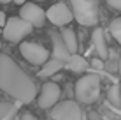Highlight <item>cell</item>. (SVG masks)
Here are the masks:
<instances>
[{"mask_svg":"<svg viewBox=\"0 0 121 120\" xmlns=\"http://www.w3.org/2000/svg\"><path fill=\"white\" fill-rule=\"evenodd\" d=\"M0 90L14 97L18 102H32L37 96L35 83L30 76L4 53L0 55Z\"/></svg>","mask_w":121,"mask_h":120,"instance_id":"cell-1","label":"cell"},{"mask_svg":"<svg viewBox=\"0 0 121 120\" xmlns=\"http://www.w3.org/2000/svg\"><path fill=\"white\" fill-rule=\"evenodd\" d=\"M72 18L82 27H93L100 19L98 0H70Z\"/></svg>","mask_w":121,"mask_h":120,"instance_id":"cell-2","label":"cell"},{"mask_svg":"<svg viewBox=\"0 0 121 120\" xmlns=\"http://www.w3.org/2000/svg\"><path fill=\"white\" fill-rule=\"evenodd\" d=\"M100 96V76L97 74H86L76 83V97L79 102L91 104Z\"/></svg>","mask_w":121,"mask_h":120,"instance_id":"cell-3","label":"cell"},{"mask_svg":"<svg viewBox=\"0 0 121 120\" xmlns=\"http://www.w3.org/2000/svg\"><path fill=\"white\" fill-rule=\"evenodd\" d=\"M32 25H28L25 19L21 18H7L5 25H4V37H5L7 41H11V43H19V41L23 39L25 35H28L32 32Z\"/></svg>","mask_w":121,"mask_h":120,"instance_id":"cell-4","label":"cell"},{"mask_svg":"<svg viewBox=\"0 0 121 120\" xmlns=\"http://www.w3.org/2000/svg\"><path fill=\"white\" fill-rule=\"evenodd\" d=\"M19 51H21L23 58L33 65H42L49 60V51L37 43H21Z\"/></svg>","mask_w":121,"mask_h":120,"instance_id":"cell-5","label":"cell"},{"mask_svg":"<svg viewBox=\"0 0 121 120\" xmlns=\"http://www.w3.org/2000/svg\"><path fill=\"white\" fill-rule=\"evenodd\" d=\"M51 117L55 120H82V113L76 101H63L55 104Z\"/></svg>","mask_w":121,"mask_h":120,"instance_id":"cell-6","label":"cell"},{"mask_svg":"<svg viewBox=\"0 0 121 120\" xmlns=\"http://www.w3.org/2000/svg\"><path fill=\"white\" fill-rule=\"evenodd\" d=\"M46 19H49L56 27H67L74 18H72V12H70V7L65 2H58L46 11Z\"/></svg>","mask_w":121,"mask_h":120,"instance_id":"cell-7","label":"cell"},{"mask_svg":"<svg viewBox=\"0 0 121 120\" xmlns=\"http://www.w3.org/2000/svg\"><path fill=\"white\" fill-rule=\"evenodd\" d=\"M60 94H61L60 85L55 83V81H48V83H44L42 88H40V94H39V97H37V104L42 110L53 108L58 102V99H60Z\"/></svg>","mask_w":121,"mask_h":120,"instance_id":"cell-8","label":"cell"},{"mask_svg":"<svg viewBox=\"0 0 121 120\" xmlns=\"http://www.w3.org/2000/svg\"><path fill=\"white\" fill-rule=\"evenodd\" d=\"M19 18L25 19L28 25L32 27H42L46 21V12L40 5L33 2H26L21 5V11H19Z\"/></svg>","mask_w":121,"mask_h":120,"instance_id":"cell-9","label":"cell"},{"mask_svg":"<svg viewBox=\"0 0 121 120\" xmlns=\"http://www.w3.org/2000/svg\"><path fill=\"white\" fill-rule=\"evenodd\" d=\"M51 41H53V55H55V58L65 64L67 58L70 57V53H69V49L65 48L60 34H51Z\"/></svg>","mask_w":121,"mask_h":120,"instance_id":"cell-10","label":"cell"},{"mask_svg":"<svg viewBox=\"0 0 121 120\" xmlns=\"http://www.w3.org/2000/svg\"><path fill=\"white\" fill-rule=\"evenodd\" d=\"M91 41H93V46H95V49H97L98 57L102 60H105L107 55H109V49H107V43H105V37H104V30L102 28H97V30L93 32Z\"/></svg>","mask_w":121,"mask_h":120,"instance_id":"cell-11","label":"cell"},{"mask_svg":"<svg viewBox=\"0 0 121 120\" xmlns=\"http://www.w3.org/2000/svg\"><path fill=\"white\" fill-rule=\"evenodd\" d=\"M63 67H67L69 71H72V72H82V71L88 69V62H86L84 57L74 53V55H70L69 58H67V62L63 64Z\"/></svg>","mask_w":121,"mask_h":120,"instance_id":"cell-12","label":"cell"},{"mask_svg":"<svg viewBox=\"0 0 121 120\" xmlns=\"http://www.w3.org/2000/svg\"><path fill=\"white\" fill-rule=\"evenodd\" d=\"M60 37H61V41H63L65 48L69 49V53H70V55H74V53L77 51V37H76V32H74L72 28L61 27Z\"/></svg>","mask_w":121,"mask_h":120,"instance_id":"cell-13","label":"cell"},{"mask_svg":"<svg viewBox=\"0 0 121 120\" xmlns=\"http://www.w3.org/2000/svg\"><path fill=\"white\" fill-rule=\"evenodd\" d=\"M60 69H63V62H60V60H56V58L48 60V62L44 64V67L40 69L39 76L44 80V78H49V76H53V74H56Z\"/></svg>","mask_w":121,"mask_h":120,"instance_id":"cell-14","label":"cell"},{"mask_svg":"<svg viewBox=\"0 0 121 120\" xmlns=\"http://www.w3.org/2000/svg\"><path fill=\"white\" fill-rule=\"evenodd\" d=\"M19 108V102H0V120H12L16 115V110Z\"/></svg>","mask_w":121,"mask_h":120,"instance_id":"cell-15","label":"cell"},{"mask_svg":"<svg viewBox=\"0 0 121 120\" xmlns=\"http://www.w3.org/2000/svg\"><path fill=\"white\" fill-rule=\"evenodd\" d=\"M109 101L114 106H121V88H119V85L114 83L109 88Z\"/></svg>","mask_w":121,"mask_h":120,"instance_id":"cell-16","label":"cell"},{"mask_svg":"<svg viewBox=\"0 0 121 120\" xmlns=\"http://www.w3.org/2000/svg\"><path fill=\"white\" fill-rule=\"evenodd\" d=\"M109 30H111L112 37H114V39L121 44V16H119V18H116V19H112Z\"/></svg>","mask_w":121,"mask_h":120,"instance_id":"cell-17","label":"cell"},{"mask_svg":"<svg viewBox=\"0 0 121 120\" xmlns=\"http://www.w3.org/2000/svg\"><path fill=\"white\" fill-rule=\"evenodd\" d=\"M107 5L116 11H121V0H107Z\"/></svg>","mask_w":121,"mask_h":120,"instance_id":"cell-18","label":"cell"},{"mask_svg":"<svg viewBox=\"0 0 121 120\" xmlns=\"http://www.w3.org/2000/svg\"><path fill=\"white\" fill-rule=\"evenodd\" d=\"M21 120H37V117L26 111V113H23V115H21Z\"/></svg>","mask_w":121,"mask_h":120,"instance_id":"cell-19","label":"cell"},{"mask_svg":"<svg viewBox=\"0 0 121 120\" xmlns=\"http://www.w3.org/2000/svg\"><path fill=\"white\" fill-rule=\"evenodd\" d=\"M5 21H7V16H5V12H4V11H0V28H4Z\"/></svg>","mask_w":121,"mask_h":120,"instance_id":"cell-20","label":"cell"},{"mask_svg":"<svg viewBox=\"0 0 121 120\" xmlns=\"http://www.w3.org/2000/svg\"><path fill=\"white\" fill-rule=\"evenodd\" d=\"M91 62H93V65H95L97 69H102V67H104V64L100 62V58H95V60H91Z\"/></svg>","mask_w":121,"mask_h":120,"instance_id":"cell-21","label":"cell"},{"mask_svg":"<svg viewBox=\"0 0 121 120\" xmlns=\"http://www.w3.org/2000/svg\"><path fill=\"white\" fill-rule=\"evenodd\" d=\"M16 4H18V5H23V4H26V0H14Z\"/></svg>","mask_w":121,"mask_h":120,"instance_id":"cell-22","label":"cell"},{"mask_svg":"<svg viewBox=\"0 0 121 120\" xmlns=\"http://www.w3.org/2000/svg\"><path fill=\"white\" fill-rule=\"evenodd\" d=\"M9 2H14V0H0V4H9Z\"/></svg>","mask_w":121,"mask_h":120,"instance_id":"cell-23","label":"cell"},{"mask_svg":"<svg viewBox=\"0 0 121 120\" xmlns=\"http://www.w3.org/2000/svg\"><path fill=\"white\" fill-rule=\"evenodd\" d=\"M119 76H121V58H119Z\"/></svg>","mask_w":121,"mask_h":120,"instance_id":"cell-24","label":"cell"},{"mask_svg":"<svg viewBox=\"0 0 121 120\" xmlns=\"http://www.w3.org/2000/svg\"><path fill=\"white\" fill-rule=\"evenodd\" d=\"M0 48H2V43H0Z\"/></svg>","mask_w":121,"mask_h":120,"instance_id":"cell-25","label":"cell"},{"mask_svg":"<svg viewBox=\"0 0 121 120\" xmlns=\"http://www.w3.org/2000/svg\"><path fill=\"white\" fill-rule=\"evenodd\" d=\"M35 2H40V0H35Z\"/></svg>","mask_w":121,"mask_h":120,"instance_id":"cell-26","label":"cell"},{"mask_svg":"<svg viewBox=\"0 0 121 120\" xmlns=\"http://www.w3.org/2000/svg\"><path fill=\"white\" fill-rule=\"evenodd\" d=\"M61 2H63V0H61Z\"/></svg>","mask_w":121,"mask_h":120,"instance_id":"cell-27","label":"cell"}]
</instances>
